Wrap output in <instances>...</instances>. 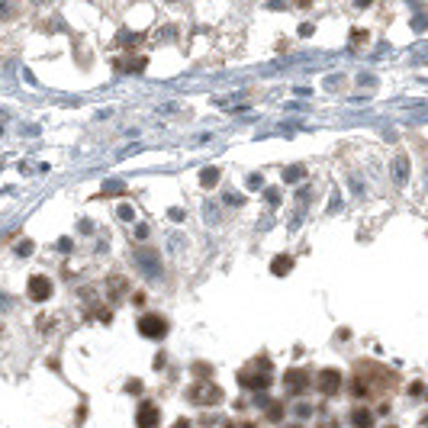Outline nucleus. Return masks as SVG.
Instances as JSON below:
<instances>
[{"mask_svg": "<svg viewBox=\"0 0 428 428\" xmlns=\"http://www.w3.org/2000/svg\"><path fill=\"white\" fill-rule=\"evenodd\" d=\"M174 428H190V422H187V419H180V422H177Z\"/></svg>", "mask_w": 428, "mask_h": 428, "instance_id": "nucleus-17", "label": "nucleus"}, {"mask_svg": "<svg viewBox=\"0 0 428 428\" xmlns=\"http://www.w3.org/2000/svg\"><path fill=\"white\" fill-rule=\"evenodd\" d=\"M374 4V0H358V7H370Z\"/></svg>", "mask_w": 428, "mask_h": 428, "instance_id": "nucleus-18", "label": "nucleus"}, {"mask_svg": "<svg viewBox=\"0 0 428 428\" xmlns=\"http://www.w3.org/2000/svg\"><path fill=\"white\" fill-rule=\"evenodd\" d=\"M171 332V322L164 319L161 312H145L139 315V335L148 338V341H164Z\"/></svg>", "mask_w": 428, "mask_h": 428, "instance_id": "nucleus-2", "label": "nucleus"}, {"mask_svg": "<svg viewBox=\"0 0 428 428\" xmlns=\"http://www.w3.org/2000/svg\"><path fill=\"white\" fill-rule=\"evenodd\" d=\"M158 422H161V412H158L155 402L145 399L142 406H139V412H136V425L139 428H158Z\"/></svg>", "mask_w": 428, "mask_h": 428, "instance_id": "nucleus-5", "label": "nucleus"}, {"mask_svg": "<svg viewBox=\"0 0 428 428\" xmlns=\"http://www.w3.org/2000/svg\"><path fill=\"white\" fill-rule=\"evenodd\" d=\"M338 386H341V374L335 370V367H328V370L319 374V389L325 396H335L338 393Z\"/></svg>", "mask_w": 428, "mask_h": 428, "instance_id": "nucleus-8", "label": "nucleus"}, {"mask_svg": "<svg viewBox=\"0 0 428 428\" xmlns=\"http://www.w3.org/2000/svg\"><path fill=\"white\" fill-rule=\"evenodd\" d=\"M238 383L248 386V389H267V386L274 383V374H271V370H264V374H248V370H245V374L238 377Z\"/></svg>", "mask_w": 428, "mask_h": 428, "instance_id": "nucleus-6", "label": "nucleus"}, {"mask_svg": "<svg viewBox=\"0 0 428 428\" xmlns=\"http://www.w3.org/2000/svg\"><path fill=\"white\" fill-rule=\"evenodd\" d=\"M216 180H219V171H216V168H206V171H203V177H200L203 187H213Z\"/></svg>", "mask_w": 428, "mask_h": 428, "instance_id": "nucleus-14", "label": "nucleus"}, {"mask_svg": "<svg viewBox=\"0 0 428 428\" xmlns=\"http://www.w3.org/2000/svg\"><path fill=\"white\" fill-rule=\"evenodd\" d=\"M52 293H55V284H52V277L48 274H32L29 277V284H26V296L32 303H45V300H52Z\"/></svg>", "mask_w": 428, "mask_h": 428, "instance_id": "nucleus-3", "label": "nucleus"}, {"mask_svg": "<svg viewBox=\"0 0 428 428\" xmlns=\"http://www.w3.org/2000/svg\"><path fill=\"white\" fill-rule=\"evenodd\" d=\"M393 177H396L399 183H406V180H409V158H406V155H399V158H396V164H393Z\"/></svg>", "mask_w": 428, "mask_h": 428, "instance_id": "nucleus-13", "label": "nucleus"}, {"mask_svg": "<svg viewBox=\"0 0 428 428\" xmlns=\"http://www.w3.org/2000/svg\"><path fill=\"white\" fill-rule=\"evenodd\" d=\"M290 428H303V425H290Z\"/></svg>", "mask_w": 428, "mask_h": 428, "instance_id": "nucleus-19", "label": "nucleus"}, {"mask_svg": "<svg viewBox=\"0 0 428 428\" xmlns=\"http://www.w3.org/2000/svg\"><path fill=\"white\" fill-rule=\"evenodd\" d=\"M271 271H274L277 277H287V274L293 271V258H287V254H280V258H274V261H271Z\"/></svg>", "mask_w": 428, "mask_h": 428, "instance_id": "nucleus-12", "label": "nucleus"}, {"mask_svg": "<svg viewBox=\"0 0 428 428\" xmlns=\"http://www.w3.org/2000/svg\"><path fill=\"white\" fill-rule=\"evenodd\" d=\"M284 383H287L290 393H303V389L309 386V374H306V370H290Z\"/></svg>", "mask_w": 428, "mask_h": 428, "instance_id": "nucleus-9", "label": "nucleus"}, {"mask_svg": "<svg viewBox=\"0 0 428 428\" xmlns=\"http://www.w3.org/2000/svg\"><path fill=\"white\" fill-rule=\"evenodd\" d=\"M190 399L200 402V406H216V402H222V389H219L216 383H210V380H200L190 389Z\"/></svg>", "mask_w": 428, "mask_h": 428, "instance_id": "nucleus-4", "label": "nucleus"}, {"mask_svg": "<svg viewBox=\"0 0 428 428\" xmlns=\"http://www.w3.org/2000/svg\"><path fill=\"white\" fill-rule=\"evenodd\" d=\"M136 264L142 267V271H148V277H158V274H161V261H158V254H155L152 248L139 251V254H136Z\"/></svg>", "mask_w": 428, "mask_h": 428, "instance_id": "nucleus-7", "label": "nucleus"}, {"mask_svg": "<svg viewBox=\"0 0 428 428\" xmlns=\"http://www.w3.org/2000/svg\"><path fill=\"white\" fill-rule=\"evenodd\" d=\"M267 415H271V422H280V419H284V406H271Z\"/></svg>", "mask_w": 428, "mask_h": 428, "instance_id": "nucleus-15", "label": "nucleus"}, {"mask_svg": "<svg viewBox=\"0 0 428 428\" xmlns=\"http://www.w3.org/2000/svg\"><path fill=\"white\" fill-rule=\"evenodd\" d=\"M20 16V0H0V23H10Z\"/></svg>", "mask_w": 428, "mask_h": 428, "instance_id": "nucleus-11", "label": "nucleus"}, {"mask_svg": "<svg viewBox=\"0 0 428 428\" xmlns=\"http://www.w3.org/2000/svg\"><path fill=\"white\" fill-rule=\"evenodd\" d=\"M386 386H393V374L389 370H383V367H374V364H358V370H354V377H351V383H348V389H351V396L354 399H374L380 389H386Z\"/></svg>", "mask_w": 428, "mask_h": 428, "instance_id": "nucleus-1", "label": "nucleus"}, {"mask_svg": "<svg viewBox=\"0 0 428 428\" xmlns=\"http://www.w3.org/2000/svg\"><path fill=\"white\" fill-rule=\"evenodd\" d=\"M23 258H26V254H32V241H20V248H16Z\"/></svg>", "mask_w": 428, "mask_h": 428, "instance_id": "nucleus-16", "label": "nucleus"}, {"mask_svg": "<svg viewBox=\"0 0 428 428\" xmlns=\"http://www.w3.org/2000/svg\"><path fill=\"white\" fill-rule=\"evenodd\" d=\"M348 419H351L354 428H374V412H370V409H364V406H354Z\"/></svg>", "mask_w": 428, "mask_h": 428, "instance_id": "nucleus-10", "label": "nucleus"}]
</instances>
